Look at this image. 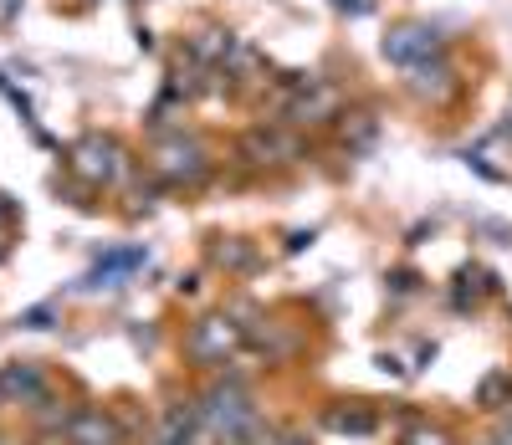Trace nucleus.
<instances>
[{"label":"nucleus","instance_id":"nucleus-10","mask_svg":"<svg viewBox=\"0 0 512 445\" xmlns=\"http://www.w3.org/2000/svg\"><path fill=\"white\" fill-rule=\"evenodd\" d=\"M451 87H456V82H451V67H446L441 57L410 67V93H420V98H446Z\"/></svg>","mask_w":512,"mask_h":445},{"label":"nucleus","instance_id":"nucleus-15","mask_svg":"<svg viewBox=\"0 0 512 445\" xmlns=\"http://www.w3.org/2000/svg\"><path fill=\"white\" fill-rule=\"evenodd\" d=\"M216 256H221V266H251V246H241V241H226Z\"/></svg>","mask_w":512,"mask_h":445},{"label":"nucleus","instance_id":"nucleus-17","mask_svg":"<svg viewBox=\"0 0 512 445\" xmlns=\"http://www.w3.org/2000/svg\"><path fill=\"white\" fill-rule=\"evenodd\" d=\"M11 215H16V205H11L6 195H0V231H6V226H11Z\"/></svg>","mask_w":512,"mask_h":445},{"label":"nucleus","instance_id":"nucleus-18","mask_svg":"<svg viewBox=\"0 0 512 445\" xmlns=\"http://www.w3.org/2000/svg\"><path fill=\"white\" fill-rule=\"evenodd\" d=\"M16 6H21V0H0V21H11V16H16Z\"/></svg>","mask_w":512,"mask_h":445},{"label":"nucleus","instance_id":"nucleus-9","mask_svg":"<svg viewBox=\"0 0 512 445\" xmlns=\"http://www.w3.org/2000/svg\"><path fill=\"white\" fill-rule=\"evenodd\" d=\"M241 154H246V164H282V159H297L303 149H297V139H287V133H267V128H256V133H246Z\"/></svg>","mask_w":512,"mask_h":445},{"label":"nucleus","instance_id":"nucleus-3","mask_svg":"<svg viewBox=\"0 0 512 445\" xmlns=\"http://www.w3.org/2000/svg\"><path fill=\"white\" fill-rule=\"evenodd\" d=\"M154 174L164 185H200L205 180V149L195 139H185V133H175V139H164L154 149Z\"/></svg>","mask_w":512,"mask_h":445},{"label":"nucleus","instance_id":"nucleus-6","mask_svg":"<svg viewBox=\"0 0 512 445\" xmlns=\"http://www.w3.org/2000/svg\"><path fill=\"white\" fill-rule=\"evenodd\" d=\"M67 445H123V430L103 410H77L67 420Z\"/></svg>","mask_w":512,"mask_h":445},{"label":"nucleus","instance_id":"nucleus-4","mask_svg":"<svg viewBox=\"0 0 512 445\" xmlns=\"http://www.w3.org/2000/svg\"><path fill=\"white\" fill-rule=\"evenodd\" d=\"M236 348H241V328L231 318H200L185 333V353L195 364H226Z\"/></svg>","mask_w":512,"mask_h":445},{"label":"nucleus","instance_id":"nucleus-16","mask_svg":"<svg viewBox=\"0 0 512 445\" xmlns=\"http://www.w3.org/2000/svg\"><path fill=\"white\" fill-rule=\"evenodd\" d=\"M21 328H52V307H31V313H21Z\"/></svg>","mask_w":512,"mask_h":445},{"label":"nucleus","instance_id":"nucleus-19","mask_svg":"<svg viewBox=\"0 0 512 445\" xmlns=\"http://www.w3.org/2000/svg\"><path fill=\"white\" fill-rule=\"evenodd\" d=\"M497 440H502V445H512V415L502 420V430H497Z\"/></svg>","mask_w":512,"mask_h":445},{"label":"nucleus","instance_id":"nucleus-13","mask_svg":"<svg viewBox=\"0 0 512 445\" xmlns=\"http://www.w3.org/2000/svg\"><path fill=\"white\" fill-rule=\"evenodd\" d=\"M328 425H333V430H349V435H369V430H374V420H369V415H354V410H333Z\"/></svg>","mask_w":512,"mask_h":445},{"label":"nucleus","instance_id":"nucleus-12","mask_svg":"<svg viewBox=\"0 0 512 445\" xmlns=\"http://www.w3.org/2000/svg\"><path fill=\"white\" fill-rule=\"evenodd\" d=\"M226 57H236V41H231L226 31H205V36L195 41V62L216 67V62H226Z\"/></svg>","mask_w":512,"mask_h":445},{"label":"nucleus","instance_id":"nucleus-7","mask_svg":"<svg viewBox=\"0 0 512 445\" xmlns=\"http://www.w3.org/2000/svg\"><path fill=\"white\" fill-rule=\"evenodd\" d=\"M0 399H16V405H47V379L36 364H11L0 369Z\"/></svg>","mask_w":512,"mask_h":445},{"label":"nucleus","instance_id":"nucleus-20","mask_svg":"<svg viewBox=\"0 0 512 445\" xmlns=\"http://www.w3.org/2000/svg\"><path fill=\"white\" fill-rule=\"evenodd\" d=\"M0 261H6V231H0Z\"/></svg>","mask_w":512,"mask_h":445},{"label":"nucleus","instance_id":"nucleus-8","mask_svg":"<svg viewBox=\"0 0 512 445\" xmlns=\"http://www.w3.org/2000/svg\"><path fill=\"white\" fill-rule=\"evenodd\" d=\"M200 430H205L200 405H169V410H164V420H159L154 445H195V440H200Z\"/></svg>","mask_w":512,"mask_h":445},{"label":"nucleus","instance_id":"nucleus-2","mask_svg":"<svg viewBox=\"0 0 512 445\" xmlns=\"http://www.w3.org/2000/svg\"><path fill=\"white\" fill-rule=\"evenodd\" d=\"M72 174L82 185H113L118 174H123V154L113 139H103V133H88V139H77L72 144Z\"/></svg>","mask_w":512,"mask_h":445},{"label":"nucleus","instance_id":"nucleus-14","mask_svg":"<svg viewBox=\"0 0 512 445\" xmlns=\"http://www.w3.org/2000/svg\"><path fill=\"white\" fill-rule=\"evenodd\" d=\"M400 445H446V430H431V425H415V430H405V440Z\"/></svg>","mask_w":512,"mask_h":445},{"label":"nucleus","instance_id":"nucleus-11","mask_svg":"<svg viewBox=\"0 0 512 445\" xmlns=\"http://www.w3.org/2000/svg\"><path fill=\"white\" fill-rule=\"evenodd\" d=\"M477 405H482V410H502V405H512V374H507V369H497V374L482 379Z\"/></svg>","mask_w":512,"mask_h":445},{"label":"nucleus","instance_id":"nucleus-5","mask_svg":"<svg viewBox=\"0 0 512 445\" xmlns=\"http://www.w3.org/2000/svg\"><path fill=\"white\" fill-rule=\"evenodd\" d=\"M384 57L400 62V67L431 62V57H441V31L436 26H400V31L384 36Z\"/></svg>","mask_w":512,"mask_h":445},{"label":"nucleus","instance_id":"nucleus-1","mask_svg":"<svg viewBox=\"0 0 512 445\" xmlns=\"http://www.w3.org/2000/svg\"><path fill=\"white\" fill-rule=\"evenodd\" d=\"M200 420H205V435L216 440H246L256 430V410H251V394L231 379V384H216L205 399H200Z\"/></svg>","mask_w":512,"mask_h":445}]
</instances>
